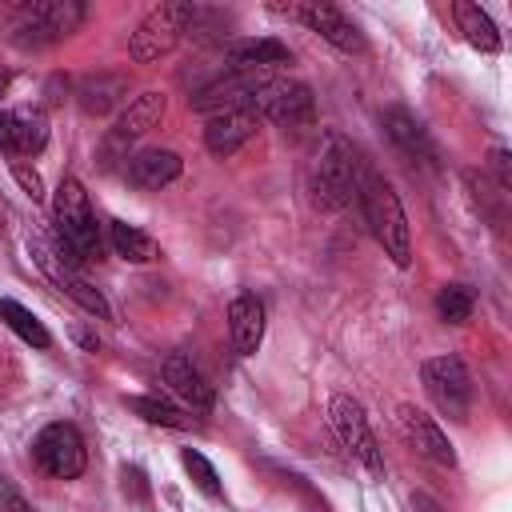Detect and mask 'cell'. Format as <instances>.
Here are the masks:
<instances>
[{
    "mask_svg": "<svg viewBox=\"0 0 512 512\" xmlns=\"http://www.w3.org/2000/svg\"><path fill=\"white\" fill-rule=\"evenodd\" d=\"M0 320H4L24 344H32V348H52V332L36 320V312H28L24 304H16L12 296L0 300Z\"/></svg>",
    "mask_w": 512,
    "mask_h": 512,
    "instance_id": "cell-23",
    "label": "cell"
},
{
    "mask_svg": "<svg viewBox=\"0 0 512 512\" xmlns=\"http://www.w3.org/2000/svg\"><path fill=\"white\" fill-rule=\"evenodd\" d=\"M8 84H12V76H8V72H4V68H0V96H4V92H8Z\"/></svg>",
    "mask_w": 512,
    "mask_h": 512,
    "instance_id": "cell-32",
    "label": "cell"
},
{
    "mask_svg": "<svg viewBox=\"0 0 512 512\" xmlns=\"http://www.w3.org/2000/svg\"><path fill=\"white\" fill-rule=\"evenodd\" d=\"M52 220H56V248H60L68 268L92 264V260L104 256L96 212H92L88 192H84V184L76 176H60L56 196H52Z\"/></svg>",
    "mask_w": 512,
    "mask_h": 512,
    "instance_id": "cell-1",
    "label": "cell"
},
{
    "mask_svg": "<svg viewBox=\"0 0 512 512\" xmlns=\"http://www.w3.org/2000/svg\"><path fill=\"white\" fill-rule=\"evenodd\" d=\"M108 244L128 264H152L160 256V244L148 232H140L136 224H124V220H108Z\"/></svg>",
    "mask_w": 512,
    "mask_h": 512,
    "instance_id": "cell-21",
    "label": "cell"
},
{
    "mask_svg": "<svg viewBox=\"0 0 512 512\" xmlns=\"http://www.w3.org/2000/svg\"><path fill=\"white\" fill-rule=\"evenodd\" d=\"M472 308H476V296H472L468 284H444L436 292V316L444 324H464L472 316Z\"/></svg>",
    "mask_w": 512,
    "mask_h": 512,
    "instance_id": "cell-25",
    "label": "cell"
},
{
    "mask_svg": "<svg viewBox=\"0 0 512 512\" xmlns=\"http://www.w3.org/2000/svg\"><path fill=\"white\" fill-rule=\"evenodd\" d=\"M88 8L80 0H36V4H24L16 24H12V40L16 44H52V40H64L72 36L80 24H84Z\"/></svg>",
    "mask_w": 512,
    "mask_h": 512,
    "instance_id": "cell-5",
    "label": "cell"
},
{
    "mask_svg": "<svg viewBox=\"0 0 512 512\" xmlns=\"http://www.w3.org/2000/svg\"><path fill=\"white\" fill-rule=\"evenodd\" d=\"M128 488H132L140 500H148V484H144V472H140V468H124V492H128Z\"/></svg>",
    "mask_w": 512,
    "mask_h": 512,
    "instance_id": "cell-29",
    "label": "cell"
},
{
    "mask_svg": "<svg viewBox=\"0 0 512 512\" xmlns=\"http://www.w3.org/2000/svg\"><path fill=\"white\" fill-rule=\"evenodd\" d=\"M180 464L188 468L192 484H196L204 496H220V476H216V468L204 460V452H196V448H180Z\"/></svg>",
    "mask_w": 512,
    "mask_h": 512,
    "instance_id": "cell-26",
    "label": "cell"
},
{
    "mask_svg": "<svg viewBox=\"0 0 512 512\" xmlns=\"http://www.w3.org/2000/svg\"><path fill=\"white\" fill-rule=\"evenodd\" d=\"M280 64H292V52H288V44H280L272 36L236 40L224 52V72H236V76H264L268 68H280Z\"/></svg>",
    "mask_w": 512,
    "mask_h": 512,
    "instance_id": "cell-13",
    "label": "cell"
},
{
    "mask_svg": "<svg viewBox=\"0 0 512 512\" xmlns=\"http://www.w3.org/2000/svg\"><path fill=\"white\" fill-rule=\"evenodd\" d=\"M128 96V76L120 72H92L76 84V104L88 112V116H104L112 112L120 100Z\"/></svg>",
    "mask_w": 512,
    "mask_h": 512,
    "instance_id": "cell-19",
    "label": "cell"
},
{
    "mask_svg": "<svg viewBox=\"0 0 512 512\" xmlns=\"http://www.w3.org/2000/svg\"><path fill=\"white\" fill-rule=\"evenodd\" d=\"M380 124H384L388 140H392L412 164H424V168H436V164H440V148H436L432 132H428L408 108H384V112H380Z\"/></svg>",
    "mask_w": 512,
    "mask_h": 512,
    "instance_id": "cell-11",
    "label": "cell"
},
{
    "mask_svg": "<svg viewBox=\"0 0 512 512\" xmlns=\"http://www.w3.org/2000/svg\"><path fill=\"white\" fill-rule=\"evenodd\" d=\"M12 176H16V184H20L32 200H44V180H40V172H36V168H28L24 160H12Z\"/></svg>",
    "mask_w": 512,
    "mask_h": 512,
    "instance_id": "cell-27",
    "label": "cell"
},
{
    "mask_svg": "<svg viewBox=\"0 0 512 512\" xmlns=\"http://www.w3.org/2000/svg\"><path fill=\"white\" fill-rule=\"evenodd\" d=\"M4 512H32V508H28V500H24L20 492L8 488V492H4Z\"/></svg>",
    "mask_w": 512,
    "mask_h": 512,
    "instance_id": "cell-30",
    "label": "cell"
},
{
    "mask_svg": "<svg viewBox=\"0 0 512 512\" xmlns=\"http://www.w3.org/2000/svg\"><path fill=\"white\" fill-rule=\"evenodd\" d=\"M32 460L52 476V480H76L84 468H88V448H84V436L64 424V420H52L40 428V436L32 440Z\"/></svg>",
    "mask_w": 512,
    "mask_h": 512,
    "instance_id": "cell-7",
    "label": "cell"
},
{
    "mask_svg": "<svg viewBox=\"0 0 512 512\" xmlns=\"http://www.w3.org/2000/svg\"><path fill=\"white\" fill-rule=\"evenodd\" d=\"M164 108H168V96L164 92H140L116 120V140H136L144 132H152L160 120H164Z\"/></svg>",
    "mask_w": 512,
    "mask_h": 512,
    "instance_id": "cell-20",
    "label": "cell"
},
{
    "mask_svg": "<svg viewBox=\"0 0 512 512\" xmlns=\"http://www.w3.org/2000/svg\"><path fill=\"white\" fill-rule=\"evenodd\" d=\"M412 508H416V512H440V508H436L428 496H416V500H412Z\"/></svg>",
    "mask_w": 512,
    "mask_h": 512,
    "instance_id": "cell-31",
    "label": "cell"
},
{
    "mask_svg": "<svg viewBox=\"0 0 512 512\" xmlns=\"http://www.w3.org/2000/svg\"><path fill=\"white\" fill-rule=\"evenodd\" d=\"M128 408L140 420L160 424V428H192V416L184 408H176L172 400H160V396H128Z\"/></svg>",
    "mask_w": 512,
    "mask_h": 512,
    "instance_id": "cell-24",
    "label": "cell"
},
{
    "mask_svg": "<svg viewBox=\"0 0 512 512\" xmlns=\"http://www.w3.org/2000/svg\"><path fill=\"white\" fill-rule=\"evenodd\" d=\"M124 176H128L136 188L156 192V188H164V184H172V180L180 176V156H176L172 148H148V152H140V156L128 160Z\"/></svg>",
    "mask_w": 512,
    "mask_h": 512,
    "instance_id": "cell-18",
    "label": "cell"
},
{
    "mask_svg": "<svg viewBox=\"0 0 512 512\" xmlns=\"http://www.w3.org/2000/svg\"><path fill=\"white\" fill-rule=\"evenodd\" d=\"M228 340L236 356H252L264 340V304L252 292H240L228 304Z\"/></svg>",
    "mask_w": 512,
    "mask_h": 512,
    "instance_id": "cell-16",
    "label": "cell"
},
{
    "mask_svg": "<svg viewBox=\"0 0 512 512\" xmlns=\"http://www.w3.org/2000/svg\"><path fill=\"white\" fill-rule=\"evenodd\" d=\"M292 20H300L308 32H316V36H324L332 48H340V52H364V36H360V28L336 8V4H300V8H284Z\"/></svg>",
    "mask_w": 512,
    "mask_h": 512,
    "instance_id": "cell-10",
    "label": "cell"
},
{
    "mask_svg": "<svg viewBox=\"0 0 512 512\" xmlns=\"http://www.w3.org/2000/svg\"><path fill=\"white\" fill-rule=\"evenodd\" d=\"M492 172H496V188L508 192L512 188V164H508V148H492Z\"/></svg>",
    "mask_w": 512,
    "mask_h": 512,
    "instance_id": "cell-28",
    "label": "cell"
},
{
    "mask_svg": "<svg viewBox=\"0 0 512 512\" xmlns=\"http://www.w3.org/2000/svg\"><path fill=\"white\" fill-rule=\"evenodd\" d=\"M160 376H164V384H168L188 408H196V412H212L216 392H212V384L204 380V372L192 364L188 352H168L164 364H160Z\"/></svg>",
    "mask_w": 512,
    "mask_h": 512,
    "instance_id": "cell-12",
    "label": "cell"
},
{
    "mask_svg": "<svg viewBox=\"0 0 512 512\" xmlns=\"http://www.w3.org/2000/svg\"><path fill=\"white\" fill-rule=\"evenodd\" d=\"M260 128V116L248 112V108H232V112H216L208 116V128H204V144L212 156H232L236 148H244Z\"/></svg>",
    "mask_w": 512,
    "mask_h": 512,
    "instance_id": "cell-15",
    "label": "cell"
},
{
    "mask_svg": "<svg viewBox=\"0 0 512 512\" xmlns=\"http://www.w3.org/2000/svg\"><path fill=\"white\" fill-rule=\"evenodd\" d=\"M420 380L428 400L448 416V420H464L472 408V376L464 368L460 356H428L420 364Z\"/></svg>",
    "mask_w": 512,
    "mask_h": 512,
    "instance_id": "cell-6",
    "label": "cell"
},
{
    "mask_svg": "<svg viewBox=\"0 0 512 512\" xmlns=\"http://www.w3.org/2000/svg\"><path fill=\"white\" fill-rule=\"evenodd\" d=\"M252 112L260 120H272V124H284V128H300V124H312L316 100H312V88L300 84V80H268L256 92Z\"/></svg>",
    "mask_w": 512,
    "mask_h": 512,
    "instance_id": "cell-9",
    "label": "cell"
},
{
    "mask_svg": "<svg viewBox=\"0 0 512 512\" xmlns=\"http://www.w3.org/2000/svg\"><path fill=\"white\" fill-rule=\"evenodd\" d=\"M192 12H196V4H188V0L156 4V8L136 24V32H132V40H128L132 60H136V64H152V60L168 56V52L176 48V40L188 32Z\"/></svg>",
    "mask_w": 512,
    "mask_h": 512,
    "instance_id": "cell-4",
    "label": "cell"
},
{
    "mask_svg": "<svg viewBox=\"0 0 512 512\" xmlns=\"http://www.w3.org/2000/svg\"><path fill=\"white\" fill-rule=\"evenodd\" d=\"M356 200H360V212H364L376 244L384 248V256H392L396 268H408L412 264V236H408V216H404L396 188L376 168L364 164L360 180H356Z\"/></svg>",
    "mask_w": 512,
    "mask_h": 512,
    "instance_id": "cell-2",
    "label": "cell"
},
{
    "mask_svg": "<svg viewBox=\"0 0 512 512\" xmlns=\"http://www.w3.org/2000/svg\"><path fill=\"white\" fill-rule=\"evenodd\" d=\"M360 168L364 164H360L352 140L344 132H324L320 136V148H316V160H312V176H308V188H312L316 208H324V212L348 208L352 196H356Z\"/></svg>",
    "mask_w": 512,
    "mask_h": 512,
    "instance_id": "cell-3",
    "label": "cell"
},
{
    "mask_svg": "<svg viewBox=\"0 0 512 512\" xmlns=\"http://www.w3.org/2000/svg\"><path fill=\"white\" fill-rule=\"evenodd\" d=\"M452 16H456V24H460V32H464V40H468L472 48H480V52H500V32H496L492 16H488L480 4L456 0V4H452Z\"/></svg>",
    "mask_w": 512,
    "mask_h": 512,
    "instance_id": "cell-22",
    "label": "cell"
},
{
    "mask_svg": "<svg viewBox=\"0 0 512 512\" xmlns=\"http://www.w3.org/2000/svg\"><path fill=\"white\" fill-rule=\"evenodd\" d=\"M328 420H332L336 440L348 448V456H356L368 472H384V456H380V448H376V436H372V428H368V416H364L360 400L336 392V396L328 400Z\"/></svg>",
    "mask_w": 512,
    "mask_h": 512,
    "instance_id": "cell-8",
    "label": "cell"
},
{
    "mask_svg": "<svg viewBox=\"0 0 512 512\" xmlns=\"http://www.w3.org/2000/svg\"><path fill=\"white\" fill-rule=\"evenodd\" d=\"M48 144V124L36 112H0V148L8 156H36Z\"/></svg>",
    "mask_w": 512,
    "mask_h": 512,
    "instance_id": "cell-17",
    "label": "cell"
},
{
    "mask_svg": "<svg viewBox=\"0 0 512 512\" xmlns=\"http://www.w3.org/2000/svg\"><path fill=\"white\" fill-rule=\"evenodd\" d=\"M396 424H400L404 440H408L416 452H424L428 460H436V464H444V468H452V464H456V452H452L448 436L440 432V424H436L428 412H420V408H412V404H400Z\"/></svg>",
    "mask_w": 512,
    "mask_h": 512,
    "instance_id": "cell-14",
    "label": "cell"
}]
</instances>
